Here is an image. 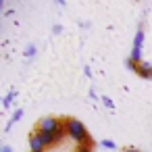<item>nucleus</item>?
<instances>
[{
  "label": "nucleus",
  "mask_w": 152,
  "mask_h": 152,
  "mask_svg": "<svg viewBox=\"0 0 152 152\" xmlns=\"http://www.w3.org/2000/svg\"><path fill=\"white\" fill-rule=\"evenodd\" d=\"M63 123H65V127H67V135H69L71 140H75L79 146H81V144L94 146V140H92L88 127L83 125V121H79V119H75V117H69V119H63Z\"/></svg>",
  "instance_id": "nucleus-1"
},
{
  "label": "nucleus",
  "mask_w": 152,
  "mask_h": 152,
  "mask_svg": "<svg viewBox=\"0 0 152 152\" xmlns=\"http://www.w3.org/2000/svg\"><path fill=\"white\" fill-rule=\"evenodd\" d=\"M63 125H65L63 119H56V117H44V119H40L38 129H40V131H48V133H56Z\"/></svg>",
  "instance_id": "nucleus-2"
},
{
  "label": "nucleus",
  "mask_w": 152,
  "mask_h": 152,
  "mask_svg": "<svg viewBox=\"0 0 152 152\" xmlns=\"http://www.w3.org/2000/svg\"><path fill=\"white\" fill-rule=\"evenodd\" d=\"M44 142L40 140V135H38V131H31L29 133V152H44Z\"/></svg>",
  "instance_id": "nucleus-3"
},
{
  "label": "nucleus",
  "mask_w": 152,
  "mask_h": 152,
  "mask_svg": "<svg viewBox=\"0 0 152 152\" xmlns=\"http://www.w3.org/2000/svg\"><path fill=\"white\" fill-rule=\"evenodd\" d=\"M38 131V135H40V140L44 142V146L48 148V146H54V144H58L56 142V135L54 133H48V131H40V129H36Z\"/></svg>",
  "instance_id": "nucleus-4"
},
{
  "label": "nucleus",
  "mask_w": 152,
  "mask_h": 152,
  "mask_svg": "<svg viewBox=\"0 0 152 152\" xmlns=\"http://www.w3.org/2000/svg\"><path fill=\"white\" fill-rule=\"evenodd\" d=\"M135 73L140 77H144V79H152V65L150 63H140V67H137Z\"/></svg>",
  "instance_id": "nucleus-5"
},
{
  "label": "nucleus",
  "mask_w": 152,
  "mask_h": 152,
  "mask_svg": "<svg viewBox=\"0 0 152 152\" xmlns=\"http://www.w3.org/2000/svg\"><path fill=\"white\" fill-rule=\"evenodd\" d=\"M142 46H144V29L140 25L137 31H135V38H133V50H140L142 52Z\"/></svg>",
  "instance_id": "nucleus-6"
},
{
  "label": "nucleus",
  "mask_w": 152,
  "mask_h": 152,
  "mask_svg": "<svg viewBox=\"0 0 152 152\" xmlns=\"http://www.w3.org/2000/svg\"><path fill=\"white\" fill-rule=\"evenodd\" d=\"M21 117H23V110H21V108H17V110L13 113V117H11V121L7 123V127H4V131H11V127H13L15 123H19V121H21Z\"/></svg>",
  "instance_id": "nucleus-7"
},
{
  "label": "nucleus",
  "mask_w": 152,
  "mask_h": 152,
  "mask_svg": "<svg viewBox=\"0 0 152 152\" xmlns=\"http://www.w3.org/2000/svg\"><path fill=\"white\" fill-rule=\"evenodd\" d=\"M15 98H17V92H15V90H11V92L2 98V106H4V108H9V106L13 104V100H15Z\"/></svg>",
  "instance_id": "nucleus-8"
},
{
  "label": "nucleus",
  "mask_w": 152,
  "mask_h": 152,
  "mask_svg": "<svg viewBox=\"0 0 152 152\" xmlns=\"http://www.w3.org/2000/svg\"><path fill=\"white\" fill-rule=\"evenodd\" d=\"M36 44H27V48H25V56L27 58H31V56H36Z\"/></svg>",
  "instance_id": "nucleus-9"
},
{
  "label": "nucleus",
  "mask_w": 152,
  "mask_h": 152,
  "mask_svg": "<svg viewBox=\"0 0 152 152\" xmlns=\"http://www.w3.org/2000/svg\"><path fill=\"white\" fill-rule=\"evenodd\" d=\"M125 67H127V69H129V71H133V73H135V71H137V67H140V65H137V63H133V61H131V58H127V61H125Z\"/></svg>",
  "instance_id": "nucleus-10"
},
{
  "label": "nucleus",
  "mask_w": 152,
  "mask_h": 152,
  "mask_svg": "<svg viewBox=\"0 0 152 152\" xmlns=\"http://www.w3.org/2000/svg\"><path fill=\"white\" fill-rule=\"evenodd\" d=\"M102 102H104V106H106V108H110V110L115 108V102H113L108 96H102Z\"/></svg>",
  "instance_id": "nucleus-11"
},
{
  "label": "nucleus",
  "mask_w": 152,
  "mask_h": 152,
  "mask_svg": "<svg viewBox=\"0 0 152 152\" xmlns=\"http://www.w3.org/2000/svg\"><path fill=\"white\" fill-rule=\"evenodd\" d=\"M100 144H102V146H104V148H108V150H115V148H117V146H115V142H113V140H102V142H100Z\"/></svg>",
  "instance_id": "nucleus-12"
},
{
  "label": "nucleus",
  "mask_w": 152,
  "mask_h": 152,
  "mask_svg": "<svg viewBox=\"0 0 152 152\" xmlns=\"http://www.w3.org/2000/svg\"><path fill=\"white\" fill-rule=\"evenodd\" d=\"M77 152H92V146H86V144H81V146H77Z\"/></svg>",
  "instance_id": "nucleus-13"
},
{
  "label": "nucleus",
  "mask_w": 152,
  "mask_h": 152,
  "mask_svg": "<svg viewBox=\"0 0 152 152\" xmlns=\"http://www.w3.org/2000/svg\"><path fill=\"white\" fill-rule=\"evenodd\" d=\"M0 152H13V148H11V146H9V144H4V146H2V148H0Z\"/></svg>",
  "instance_id": "nucleus-14"
},
{
  "label": "nucleus",
  "mask_w": 152,
  "mask_h": 152,
  "mask_svg": "<svg viewBox=\"0 0 152 152\" xmlns=\"http://www.w3.org/2000/svg\"><path fill=\"white\" fill-rule=\"evenodd\" d=\"M52 31H54V34H61V31H63V27H61V25H54V27H52Z\"/></svg>",
  "instance_id": "nucleus-15"
},
{
  "label": "nucleus",
  "mask_w": 152,
  "mask_h": 152,
  "mask_svg": "<svg viewBox=\"0 0 152 152\" xmlns=\"http://www.w3.org/2000/svg\"><path fill=\"white\" fill-rule=\"evenodd\" d=\"M83 73H86V77H92V71H90V67H83Z\"/></svg>",
  "instance_id": "nucleus-16"
},
{
  "label": "nucleus",
  "mask_w": 152,
  "mask_h": 152,
  "mask_svg": "<svg viewBox=\"0 0 152 152\" xmlns=\"http://www.w3.org/2000/svg\"><path fill=\"white\" fill-rule=\"evenodd\" d=\"M123 152H142V150H135V148H125Z\"/></svg>",
  "instance_id": "nucleus-17"
}]
</instances>
